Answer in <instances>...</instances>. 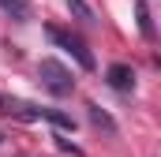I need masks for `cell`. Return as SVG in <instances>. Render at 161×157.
<instances>
[{
	"instance_id": "cell-1",
	"label": "cell",
	"mask_w": 161,
	"mask_h": 157,
	"mask_svg": "<svg viewBox=\"0 0 161 157\" xmlns=\"http://www.w3.org/2000/svg\"><path fill=\"white\" fill-rule=\"evenodd\" d=\"M45 34H49V41H53V45H60L64 52H71V56H75V64H79L82 71H94V68H97V64H94L90 45H86L79 34H71V30H64V26H53V23L45 26Z\"/></svg>"
},
{
	"instance_id": "cell-2",
	"label": "cell",
	"mask_w": 161,
	"mask_h": 157,
	"mask_svg": "<svg viewBox=\"0 0 161 157\" xmlns=\"http://www.w3.org/2000/svg\"><path fill=\"white\" fill-rule=\"evenodd\" d=\"M38 82L53 94V97H68L71 90H75V78H71V71L60 64V60H53V56H45L38 64Z\"/></svg>"
},
{
	"instance_id": "cell-3",
	"label": "cell",
	"mask_w": 161,
	"mask_h": 157,
	"mask_svg": "<svg viewBox=\"0 0 161 157\" xmlns=\"http://www.w3.org/2000/svg\"><path fill=\"white\" fill-rule=\"evenodd\" d=\"M105 82H109L116 94H131V90H135V68H131V64H109Z\"/></svg>"
},
{
	"instance_id": "cell-4",
	"label": "cell",
	"mask_w": 161,
	"mask_h": 157,
	"mask_svg": "<svg viewBox=\"0 0 161 157\" xmlns=\"http://www.w3.org/2000/svg\"><path fill=\"white\" fill-rule=\"evenodd\" d=\"M86 116H90V123H94L97 131H105L109 138H116V135H120V127H116V120L109 116V112H105V109H101L97 101H86Z\"/></svg>"
},
{
	"instance_id": "cell-5",
	"label": "cell",
	"mask_w": 161,
	"mask_h": 157,
	"mask_svg": "<svg viewBox=\"0 0 161 157\" xmlns=\"http://www.w3.org/2000/svg\"><path fill=\"white\" fill-rule=\"evenodd\" d=\"M135 19H139V34L146 41H154L158 34H154V15H150V8H146V0H139L135 4Z\"/></svg>"
},
{
	"instance_id": "cell-6",
	"label": "cell",
	"mask_w": 161,
	"mask_h": 157,
	"mask_svg": "<svg viewBox=\"0 0 161 157\" xmlns=\"http://www.w3.org/2000/svg\"><path fill=\"white\" fill-rule=\"evenodd\" d=\"M0 8H4L15 23H26V19H30V4H26V0H0Z\"/></svg>"
},
{
	"instance_id": "cell-7",
	"label": "cell",
	"mask_w": 161,
	"mask_h": 157,
	"mask_svg": "<svg viewBox=\"0 0 161 157\" xmlns=\"http://www.w3.org/2000/svg\"><path fill=\"white\" fill-rule=\"evenodd\" d=\"M64 4H68V11H71L79 23H97V19H94V8H90L86 0H64Z\"/></svg>"
},
{
	"instance_id": "cell-8",
	"label": "cell",
	"mask_w": 161,
	"mask_h": 157,
	"mask_svg": "<svg viewBox=\"0 0 161 157\" xmlns=\"http://www.w3.org/2000/svg\"><path fill=\"white\" fill-rule=\"evenodd\" d=\"M45 120H49V123H56L60 131H75V120L68 116V112H56V109H45Z\"/></svg>"
},
{
	"instance_id": "cell-9",
	"label": "cell",
	"mask_w": 161,
	"mask_h": 157,
	"mask_svg": "<svg viewBox=\"0 0 161 157\" xmlns=\"http://www.w3.org/2000/svg\"><path fill=\"white\" fill-rule=\"evenodd\" d=\"M56 146H60V150H64V154H75V157H82V150H79V146H71V142H68V138H56Z\"/></svg>"
},
{
	"instance_id": "cell-10",
	"label": "cell",
	"mask_w": 161,
	"mask_h": 157,
	"mask_svg": "<svg viewBox=\"0 0 161 157\" xmlns=\"http://www.w3.org/2000/svg\"><path fill=\"white\" fill-rule=\"evenodd\" d=\"M0 105H4V94H0Z\"/></svg>"
}]
</instances>
